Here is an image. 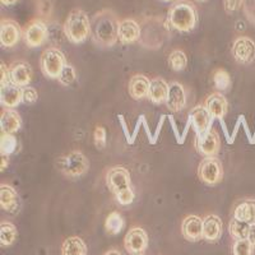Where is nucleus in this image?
I'll return each mask as SVG.
<instances>
[{"label": "nucleus", "instance_id": "f257e3e1", "mask_svg": "<svg viewBox=\"0 0 255 255\" xmlns=\"http://www.w3.org/2000/svg\"><path fill=\"white\" fill-rule=\"evenodd\" d=\"M120 19L113 9H102L91 19V37L97 46L110 49L119 41Z\"/></svg>", "mask_w": 255, "mask_h": 255}, {"label": "nucleus", "instance_id": "f03ea898", "mask_svg": "<svg viewBox=\"0 0 255 255\" xmlns=\"http://www.w3.org/2000/svg\"><path fill=\"white\" fill-rule=\"evenodd\" d=\"M166 20L179 32H191L198 23V12L189 0H176L168 9Z\"/></svg>", "mask_w": 255, "mask_h": 255}, {"label": "nucleus", "instance_id": "7ed1b4c3", "mask_svg": "<svg viewBox=\"0 0 255 255\" xmlns=\"http://www.w3.org/2000/svg\"><path fill=\"white\" fill-rule=\"evenodd\" d=\"M106 184L114 193L118 203L122 206L131 204L134 200V191L130 186V172L123 166H114L106 174Z\"/></svg>", "mask_w": 255, "mask_h": 255}, {"label": "nucleus", "instance_id": "20e7f679", "mask_svg": "<svg viewBox=\"0 0 255 255\" xmlns=\"http://www.w3.org/2000/svg\"><path fill=\"white\" fill-rule=\"evenodd\" d=\"M140 38L139 42L147 49H159L162 46L168 32V22L161 17H145L140 22Z\"/></svg>", "mask_w": 255, "mask_h": 255}, {"label": "nucleus", "instance_id": "39448f33", "mask_svg": "<svg viewBox=\"0 0 255 255\" xmlns=\"http://www.w3.org/2000/svg\"><path fill=\"white\" fill-rule=\"evenodd\" d=\"M63 29L69 42L74 45L83 44L91 36V19L82 9H73L64 22Z\"/></svg>", "mask_w": 255, "mask_h": 255}, {"label": "nucleus", "instance_id": "423d86ee", "mask_svg": "<svg viewBox=\"0 0 255 255\" xmlns=\"http://www.w3.org/2000/svg\"><path fill=\"white\" fill-rule=\"evenodd\" d=\"M56 167L63 175L70 179L83 176L90 168V161L81 151H73L56 159Z\"/></svg>", "mask_w": 255, "mask_h": 255}, {"label": "nucleus", "instance_id": "0eeeda50", "mask_svg": "<svg viewBox=\"0 0 255 255\" xmlns=\"http://www.w3.org/2000/svg\"><path fill=\"white\" fill-rule=\"evenodd\" d=\"M65 64H67L65 56L58 47H47L41 54L40 67L44 76H46L47 78L58 79L59 74H60Z\"/></svg>", "mask_w": 255, "mask_h": 255}, {"label": "nucleus", "instance_id": "6e6552de", "mask_svg": "<svg viewBox=\"0 0 255 255\" xmlns=\"http://www.w3.org/2000/svg\"><path fill=\"white\" fill-rule=\"evenodd\" d=\"M198 176L207 185H217L223 179V166L217 157H204L198 166Z\"/></svg>", "mask_w": 255, "mask_h": 255}, {"label": "nucleus", "instance_id": "1a4fd4ad", "mask_svg": "<svg viewBox=\"0 0 255 255\" xmlns=\"http://www.w3.org/2000/svg\"><path fill=\"white\" fill-rule=\"evenodd\" d=\"M49 27L44 20L35 18L26 26L23 31V40L28 47H40L45 44L49 38Z\"/></svg>", "mask_w": 255, "mask_h": 255}, {"label": "nucleus", "instance_id": "9d476101", "mask_svg": "<svg viewBox=\"0 0 255 255\" xmlns=\"http://www.w3.org/2000/svg\"><path fill=\"white\" fill-rule=\"evenodd\" d=\"M231 54L236 63L241 65H250L255 60V42L253 38L240 36L234 41Z\"/></svg>", "mask_w": 255, "mask_h": 255}, {"label": "nucleus", "instance_id": "9b49d317", "mask_svg": "<svg viewBox=\"0 0 255 255\" xmlns=\"http://www.w3.org/2000/svg\"><path fill=\"white\" fill-rule=\"evenodd\" d=\"M124 248L129 254L142 255L148 248V235L142 227H133L124 239Z\"/></svg>", "mask_w": 255, "mask_h": 255}, {"label": "nucleus", "instance_id": "f8f14e48", "mask_svg": "<svg viewBox=\"0 0 255 255\" xmlns=\"http://www.w3.org/2000/svg\"><path fill=\"white\" fill-rule=\"evenodd\" d=\"M22 35L23 33H22V29H20L18 22H15L14 19H9V18L1 19L0 22V44L4 49L14 47L19 42Z\"/></svg>", "mask_w": 255, "mask_h": 255}, {"label": "nucleus", "instance_id": "ddd939ff", "mask_svg": "<svg viewBox=\"0 0 255 255\" xmlns=\"http://www.w3.org/2000/svg\"><path fill=\"white\" fill-rule=\"evenodd\" d=\"M221 139L215 129H209L197 136V151L204 157H216L220 153Z\"/></svg>", "mask_w": 255, "mask_h": 255}, {"label": "nucleus", "instance_id": "4468645a", "mask_svg": "<svg viewBox=\"0 0 255 255\" xmlns=\"http://www.w3.org/2000/svg\"><path fill=\"white\" fill-rule=\"evenodd\" d=\"M189 116L191 118V127L194 128L197 136L202 135L207 130L212 129V123H213L215 119L212 118L211 114L208 113V110H207L204 105L199 104L195 108L191 109Z\"/></svg>", "mask_w": 255, "mask_h": 255}, {"label": "nucleus", "instance_id": "2eb2a0df", "mask_svg": "<svg viewBox=\"0 0 255 255\" xmlns=\"http://www.w3.org/2000/svg\"><path fill=\"white\" fill-rule=\"evenodd\" d=\"M166 106L171 113H179L186 108V92L183 84L179 82H171L168 84Z\"/></svg>", "mask_w": 255, "mask_h": 255}, {"label": "nucleus", "instance_id": "dca6fc26", "mask_svg": "<svg viewBox=\"0 0 255 255\" xmlns=\"http://www.w3.org/2000/svg\"><path fill=\"white\" fill-rule=\"evenodd\" d=\"M9 76L10 82L18 87H27L32 82L33 70L32 67L26 61H14L9 67Z\"/></svg>", "mask_w": 255, "mask_h": 255}, {"label": "nucleus", "instance_id": "f3484780", "mask_svg": "<svg viewBox=\"0 0 255 255\" xmlns=\"http://www.w3.org/2000/svg\"><path fill=\"white\" fill-rule=\"evenodd\" d=\"M181 234L185 240L190 243H197L202 240L203 239V218L195 215L186 216L181 223Z\"/></svg>", "mask_w": 255, "mask_h": 255}, {"label": "nucleus", "instance_id": "a211bd4d", "mask_svg": "<svg viewBox=\"0 0 255 255\" xmlns=\"http://www.w3.org/2000/svg\"><path fill=\"white\" fill-rule=\"evenodd\" d=\"M119 41L122 44H134L140 38V24L133 18H125L120 20L119 24Z\"/></svg>", "mask_w": 255, "mask_h": 255}, {"label": "nucleus", "instance_id": "6ab92c4d", "mask_svg": "<svg viewBox=\"0 0 255 255\" xmlns=\"http://www.w3.org/2000/svg\"><path fill=\"white\" fill-rule=\"evenodd\" d=\"M203 105L213 119H223L229 111V101L221 92L211 93Z\"/></svg>", "mask_w": 255, "mask_h": 255}, {"label": "nucleus", "instance_id": "aec40b11", "mask_svg": "<svg viewBox=\"0 0 255 255\" xmlns=\"http://www.w3.org/2000/svg\"><path fill=\"white\" fill-rule=\"evenodd\" d=\"M223 223L218 216L208 215L203 218V240L215 244L222 238Z\"/></svg>", "mask_w": 255, "mask_h": 255}, {"label": "nucleus", "instance_id": "412c9836", "mask_svg": "<svg viewBox=\"0 0 255 255\" xmlns=\"http://www.w3.org/2000/svg\"><path fill=\"white\" fill-rule=\"evenodd\" d=\"M22 102V87L12 82L0 86V104L4 109H14Z\"/></svg>", "mask_w": 255, "mask_h": 255}, {"label": "nucleus", "instance_id": "4be33fe9", "mask_svg": "<svg viewBox=\"0 0 255 255\" xmlns=\"http://www.w3.org/2000/svg\"><path fill=\"white\" fill-rule=\"evenodd\" d=\"M0 206L5 212L15 213L19 208V195L13 186L8 184L0 185Z\"/></svg>", "mask_w": 255, "mask_h": 255}, {"label": "nucleus", "instance_id": "5701e85b", "mask_svg": "<svg viewBox=\"0 0 255 255\" xmlns=\"http://www.w3.org/2000/svg\"><path fill=\"white\" fill-rule=\"evenodd\" d=\"M232 217L250 225L255 223V199L254 198H244L239 202L232 212Z\"/></svg>", "mask_w": 255, "mask_h": 255}, {"label": "nucleus", "instance_id": "b1692460", "mask_svg": "<svg viewBox=\"0 0 255 255\" xmlns=\"http://www.w3.org/2000/svg\"><path fill=\"white\" fill-rule=\"evenodd\" d=\"M22 127V119L15 109H4L0 116V128L1 133L14 134Z\"/></svg>", "mask_w": 255, "mask_h": 255}, {"label": "nucleus", "instance_id": "393cba45", "mask_svg": "<svg viewBox=\"0 0 255 255\" xmlns=\"http://www.w3.org/2000/svg\"><path fill=\"white\" fill-rule=\"evenodd\" d=\"M149 84H151V79H148V77L143 76V74H135L129 81V86H128L129 95L134 100L145 99L148 97Z\"/></svg>", "mask_w": 255, "mask_h": 255}, {"label": "nucleus", "instance_id": "a878e982", "mask_svg": "<svg viewBox=\"0 0 255 255\" xmlns=\"http://www.w3.org/2000/svg\"><path fill=\"white\" fill-rule=\"evenodd\" d=\"M168 95V84L165 79L156 77L151 79L149 84V91H148V99L152 104L154 105H162L166 104Z\"/></svg>", "mask_w": 255, "mask_h": 255}, {"label": "nucleus", "instance_id": "bb28decb", "mask_svg": "<svg viewBox=\"0 0 255 255\" xmlns=\"http://www.w3.org/2000/svg\"><path fill=\"white\" fill-rule=\"evenodd\" d=\"M61 255H87V245L78 236H70L61 245Z\"/></svg>", "mask_w": 255, "mask_h": 255}, {"label": "nucleus", "instance_id": "cd10ccee", "mask_svg": "<svg viewBox=\"0 0 255 255\" xmlns=\"http://www.w3.org/2000/svg\"><path fill=\"white\" fill-rule=\"evenodd\" d=\"M18 238L17 227L12 222L0 223V245L1 247H10L15 243Z\"/></svg>", "mask_w": 255, "mask_h": 255}, {"label": "nucleus", "instance_id": "c85d7f7f", "mask_svg": "<svg viewBox=\"0 0 255 255\" xmlns=\"http://www.w3.org/2000/svg\"><path fill=\"white\" fill-rule=\"evenodd\" d=\"M229 231L230 235L235 240H245L249 238V231H250V223L243 222L236 218H232L230 221L229 225Z\"/></svg>", "mask_w": 255, "mask_h": 255}, {"label": "nucleus", "instance_id": "c756f323", "mask_svg": "<svg viewBox=\"0 0 255 255\" xmlns=\"http://www.w3.org/2000/svg\"><path fill=\"white\" fill-rule=\"evenodd\" d=\"M125 226V221L119 212H111L110 215L106 218L105 222V229L109 235H118L122 232V230Z\"/></svg>", "mask_w": 255, "mask_h": 255}, {"label": "nucleus", "instance_id": "7c9ffc66", "mask_svg": "<svg viewBox=\"0 0 255 255\" xmlns=\"http://www.w3.org/2000/svg\"><path fill=\"white\" fill-rule=\"evenodd\" d=\"M212 81H213V86H215L216 90L218 92H226L231 87V77H230V73L227 70L222 69H216L213 76H212Z\"/></svg>", "mask_w": 255, "mask_h": 255}, {"label": "nucleus", "instance_id": "2f4dec72", "mask_svg": "<svg viewBox=\"0 0 255 255\" xmlns=\"http://www.w3.org/2000/svg\"><path fill=\"white\" fill-rule=\"evenodd\" d=\"M168 65L175 72H183L188 65V58L183 50H174L168 55Z\"/></svg>", "mask_w": 255, "mask_h": 255}, {"label": "nucleus", "instance_id": "473e14b6", "mask_svg": "<svg viewBox=\"0 0 255 255\" xmlns=\"http://www.w3.org/2000/svg\"><path fill=\"white\" fill-rule=\"evenodd\" d=\"M18 145V140L13 134L1 133V138H0V154H5V156H10L15 152Z\"/></svg>", "mask_w": 255, "mask_h": 255}, {"label": "nucleus", "instance_id": "72a5a7b5", "mask_svg": "<svg viewBox=\"0 0 255 255\" xmlns=\"http://www.w3.org/2000/svg\"><path fill=\"white\" fill-rule=\"evenodd\" d=\"M77 79V73H76V69L70 65V64H65L64 65V68L61 69L60 74H59L58 77V82L61 84V86H64V87H69V86H72L74 82H76Z\"/></svg>", "mask_w": 255, "mask_h": 255}, {"label": "nucleus", "instance_id": "f704fd0d", "mask_svg": "<svg viewBox=\"0 0 255 255\" xmlns=\"http://www.w3.org/2000/svg\"><path fill=\"white\" fill-rule=\"evenodd\" d=\"M232 254L254 255V247L248 239H245V240H235V243L232 245Z\"/></svg>", "mask_w": 255, "mask_h": 255}, {"label": "nucleus", "instance_id": "c9c22d12", "mask_svg": "<svg viewBox=\"0 0 255 255\" xmlns=\"http://www.w3.org/2000/svg\"><path fill=\"white\" fill-rule=\"evenodd\" d=\"M93 142L97 149H104L106 147V129L102 125H97L93 131Z\"/></svg>", "mask_w": 255, "mask_h": 255}, {"label": "nucleus", "instance_id": "e433bc0d", "mask_svg": "<svg viewBox=\"0 0 255 255\" xmlns=\"http://www.w3.org/2000/svg\"><path fill=\"white\" fill-rule=\"evenodd\" d=\"M38 100L37 91L33 87H22V104L24 105H35Z\"/></svg>", "mask_w": 255, "mask_h": 255}, {"label": "nucleus", "instance_id": "4c0bfd02", "mask_svg": "<svg viewBox=\"0 0 255 255\" xmlns=\"http://www.w3.org/2000/svg\"><path fill=\"white\" fill-rule=\"evenodd\" d=\"M244 5V0H223V8L227 14L239 12Z\"/></svg>", "mask_w": 255, "mask_h": 255}, {"label": "nucleus", "instance_id": "58836bf2", "mask_svg": "<svg viewBox=\"0 0 255 255\" xmlns=\"http://www.w3.org/2000/svg\"><path fill=\"white\" fill-rule=\"evenodd\" d=\"M244 13L250 23L255 24V0H244Z\"/></svg>", "mask_w": 255, "mask_h": 255}, {"label": "nucleus", "instance_id": "ea45409f", "mask_svg": "<svg viewBox=\"0 0 255 255\" xmlns=\"http://www.w3.org/2000/svg\"><path fill=\"white\" fill-rule=\"evenodd\" d=\"M0 72H1V78H0V86L10 83V76H9V68L6 67L4 61L0 64Z\"/></svg>", "mask_w": 255, "mask_h": 255}, {"label": "nucleus", "instance_id": "a19ab883", "mask_svg": "<svg viewBox=\"0 0 255 255\" xmlns=\"http://www.w3.org/2000/svg\"><path fill=\"white\" fill-rule=\"evenodd\" d=\"M144 118H145V116L143 115V114H142V115H139V118H138V122H136L135 128H134V131L131 133V139H130V142H129V144H134V142H135L136 135H138V131H139L140 127L143 125V120H144Z\"/></svg>", "mask_w": 255, "mask_h": 255}, {"label": "nucleus", "instance_id": "79ce46f5", "mask_svg": "<svg viewBox=\"0 0 255 255\" xmlns=\"http://www.w3.org/2000/svg\"><path fill=\"white\" fill-rule=\"evenodd\" d=\"M168 122H170V124H171L172 131H174V135H175V138H176V142L179 143V144H181V134H180L179 129H177V125H176V123H175L174 116L168 115Z\"/></svg>", "mask_w": 255, "mask_h": 255}, {"label": "nucleus", "instance_id": "37998d69", "mask_svg": "<svg viewBox=\"0 0 255 255\" xmlns=\"http://www.w3.org/2000/svg\"><path fill=\"white\" fill-rule=\"evenodd\" d=\"M118 119H119L120 125H122V128H123V131H124V135H125V138H127V142H128V144H129V142H130V139H131V134H130V131H129V129H128L127 122H125L124 116L123 115L118 116Z\"/></svg>", "mask_w": 255, "mask_h": 255}, {"label": "nucleus", "instance_id": "c03bdc74", "mask_svg": "<svg viewBox=\"0 0 255 255\" xmlns=\"http://www.w3.org/2000/svg\"><path fill=\"white\" fill-rule=\"evenodd\" d=\"M166 118H167V116H166V115H161V118H159L158 125H157V128H156V131H154V134H153L154 142H156V143H157V139H158V135H159V133H161V129H162L163 124H165V120H166Z\"/></svg>", "mask_w": 255, "mask_h": 255}, {"label": "nucleus", "instance_id": "a18cd8bd", "mask_svg": "<svg viewBox=\"0 0 255 255\" xmlns=\"http://www.w3.org/2000/svg\"><path fill=\"white\" fill-rule=\"evenodd\" d=\"M241 122H243V115H240L238 118V122H236L235 128H234V130H232L231 139H230V144H232V143L235 142V138H236V135H238V131H239V128H240V125H241Z\"/></svg>", "mask_w": 255, "mask_h": 255}, {"label": "nucleus", "instance_id": "49530a36", "mask_svg": "<svg viewBox=\"0 0 255 255\" xmlns=\"http://www.w3.org/2000/svg\"><path fill=\"white\" fill-rule=\"evenodd\" d=\"M190 128H191V118L189 116L188 120H186L185 128H184L183 133H181V144H184V143H185V139H186V136H188L189 129H190Z\"/></svg>", "mask_w": 255, "mask_h": 255}, {"label": "nucleus", "instance_id": "de8ad7c7", "mask_svg": "<svg viewBox=\"0 0 255 255\" xmlns=\"http://www.w3.org/2000/svg\"><path fill=\"white\" fill-rule=\"evenodd\" d=\"M220 125H221V128H222L223 135H225V138H226L227 143H229V144H230V139H231V135H230L229 130H227V125H226V123H225V120L220 119Z\"/></svg>", "mask_w": 255, "mask_h": 255}, {"label": "nucleus", "instance_id": "09e8293b", "mask_svg": "<svg viewBox=\"0 0 255 255\" xmlns=\"http://www.w3.org/2000/svg\"><path fill=\"white\" fill-rule=\"evenodd\" d=\"M241 125H243L244 130H245V134H247L248 139H249V143H250V142H252V139H253V134L250 133V129H249V127H248L247 120H245V116H244V115H243V122H241Z\"/></svg>", "mask_w": 255, "mask_h": 255}, {"label": "nucleus", "instance_id": "8fccbe9b", "mask_svg": "<svg viewBox=\"0 0 255 255\" xmlns=\"http://www.w3.org/2000/svg\"><path fill=\"white\" fill-rule=\"evenodd\" d=\"M248 240L252 243L253 247L255 248V223H253V225H250V231H249V238H248Z\"/></svg>", "mask_w": 255, "mask_h": 255}, {"label": "nucleus", "instance_id": "3c124183", "mask_svg": "<svg viewBox=\"0 0 255 255\" xmlns=\"http://www.w3.org/2000/svg\"><path fill=\"white\" fill-rule=\"evenodd\" d=\"M9 156H5V154H1V165H0V171H4L6 167H8V159Z\"/></svg>", "mask_w": 255, "mask_h": 255}, {"label": "nucleus", "instance_id": "603ef678", "mask_svg": "<svg viewBox=\"0 0 255 255\" xmlns=\"http://www.w3.org/2000/svg\"><path fill=\"white\" fill-rule=\"evenodd\" d=\"M0 1H1V4H3V5L12 6V5H14L15 3H17L18 0H0Z\"/></svg>", "mask_w": 255, "mask_h": 255}, {"label": "nucleus", "instance_id": "864d4df0", "mask_svg": "<svg viewBox=\"0 0 255 255\" xmlns=\"http://www.w3.org/2000/svg\"><path fill=\"white\" fill-rule=\"evenodd\" d=\"M104 255H122V253H120L119 250H115V249H113V250H109L108 253H105Z\"/></svg>", "mask_w": 255, "mask_h": 255}, {"label": "nucleus", "instance_id": "5fc2aeb1", "mask_svg": "<svg viewBox=\"0 0 255 255\" xmlns=\"http://www.w3.org/2000/svg\"><path fill=\"white\" fill-rule=\"evenodd\" d=\"M250 144H255V131H254V134H253V139H252V142H250Z\"/></svg>", "mask_w": 255, "mask_h": 255}, {"label": "nucleus", "instance_id": "6e6d98bb", "mask_svg": "<svg viewBox=\"0 0 255 255\" xmlns=\"http://www.w3.org/2000/svg\"><path fill=\"white\" fill-rule=\"evenodd\" d=\"M161 1H165V3H170V1H176V0H161Z\"/></svg>", "mask_w": 255, "mask_h": 255}, {"label": "nucleus", "instance_id": "4d7b16f0", "mask_svg": "<svg viewBox=\"0 0 255 255\" xmlns=\"http://www.w3.org/2000/svg\"><path fill=\"white\" fill-rule=\"evenodd\" d=\"M197 1H200V3H203V1H207V0H197Z\"/></svg>", "mask_w": 255, "mask_h": 255}, {"label": "nucleus", "instance_id": "13d9d810", "mask_svg": "<svg viewBox=\"0 0 255 255\" xmlns=\"http://www.w3.org/2000/svg\"><path fill=\"white\" fill-rule=\"evenodd\" d=\"M142 255H143V254H142Z\"/></svg>", "mask_w": 255, "mask_h": 255}]
</instances>
